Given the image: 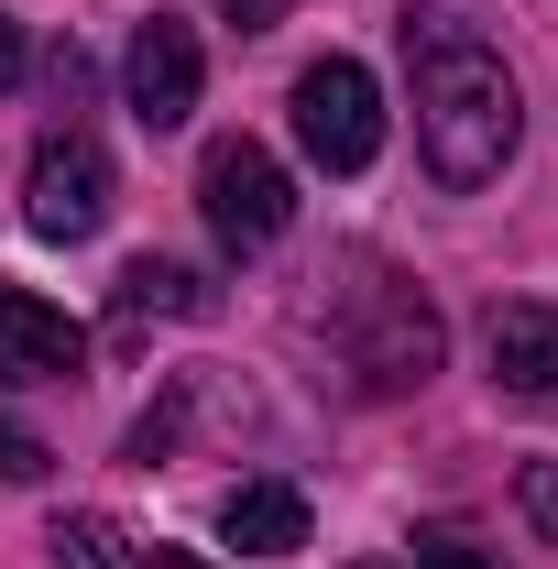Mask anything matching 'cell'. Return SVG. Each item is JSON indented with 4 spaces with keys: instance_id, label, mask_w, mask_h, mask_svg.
Segmentation results:
<instances>
[{
    "instance_id": "obj_1",
    "label": "cell",
    "mask_w": 558,
    "mask_h": 569,
    "mask_svg": "<svg viewBox=\"0 0 558 569\" xmlns=\"http://www.w3.org/2000/svg\"><path fill=\"white\" fill-rule=\"evenodd\" d=\"M406 67H417V153L449 198H482L526 142V99L482 33L460 22H406Z\"/></svg>"
},
{
    "instance_id": "obj_2",
    "label": "cell",
    "mask_w": 558,
    "mask_h": 569,
    "mask_svg": "<svg viewBox=\"0 0 558 569\" xmlns=\"http://www.w3.org/2000/svg\"><path fill=\"white\" fill-rule=\"evenodd\" d=\"M340 318H350V372H361L372 395H406V383L438 372V307H427L417 284L361 274V284L340 296Z\"/></svg>"
},
{
    "instance_id": "obj_3",
    "label": "cell",
    "mask_w": 558,
    "mask_h": 569,
    "mask_svg": "<svg viewBox=\"0 0 558 569\" xmlns=\"http://www.w3.org/2000/svg\"><path fill=\"white\" fill-rule=\"evenodd\" d=\"M198 209H209V230H219V252H275L285 241V219H296V187H285V164L263 153L252 132H230V142H209L198 153Z\"/></svg>"
},
{
    "instance_id": "obj_4",
    "label": "cell",
    "mask_w": 558,
    "mask_h": 569,
    "mask_svg": "<svg viewBox=\"0 0 558 569\" xmlns=\"http://www.w3.org/2000/svg\"><path fill=\"white\" fill-rule=\"evenodd\" d=\"M296 142H307L318 176H361L383 153V88H372L361 56H318L296 77Z\"/></svg>"
},
{
    "instance_id": "obj_5",
    "label": "cell",
    "mask_w": 558,
    "mask_h": 569,
    "mask_svg": "<svg viewBox=\"0 0 558 569\" xmlns=\"http://www.w3.org/2000/svg\"><path fill=\"white\" fill-rule=\"evenodd\" d=\"M110 198H121L110 153H99L88 132H44V153H33V176H22V219H33L44 241H88V230L110 219Z\"/></svg>"
},
{
    "instance_id": "obj_6",
    "label": "cell",
    "mask_w": 558,
    "mask_h": 569,
    "mask_svg": "<svg viewBox=\"0 0 558 569\" xmlns=\"http://www.w3.org/2000/svg\"><path fill=\"white\" fill-rule=\"evenodd\" d=\"M198 33H187V22H165V11H153V22H142L132 33V56H121V88H132V121L142 132H187V121H198Z\"/></svg>"
},
{
    "instance_id": "obj_7",
    "label": "cell",
    "mask_w": 558,
    "mask_h": 569,
    "mask_svg": "<svg viewBox=\"0 0 558 569\" xmlns=\"http://www.w3.org/2000/svg\"><path fill=\"white\" fill-rule=\"evenodd\" d=\"M482 361H492V395L558 406V307L548 296H504L482 318Z\"/></svg>"
},
{
    "instance_id": "obj_8",
    "label": "cell",
    "mask_w": 558,
    "mask_h": 569,
    "mask_svg": "<svg viewBox=\"0 0 558 569\" xmlns=\"http://www.w3.org/2000/svg\"><path fill=\"white\" fill-rule=\"evenodd\" d=\"M0 372H11V383H77V372H88V329H77L67 307L0 284Z\"/></svg>"
},
{
    "instance_id": "obj_9",
    "label": "cell",
    "mask_w": 558,
    "mask_h": 569,
    "mask_svg": "<svg viewBox=\"0 0 558 569\" xmlns=\"http://www.w3.org/2000/svg\"><path fill=\"white\" fill-rule=\"evenodd\" d=\"M219 537L241 559H296L307 548V493L296 482H230L219 493Z\"/></svg>"
},
{
    "instance_id": "obj_10",
    "label": "cell",
    "mask_w": 558,
    "mask_h": 569,
    "mask_svg": "<svg viewBox=\"0 0 558 569\" xmlns=\"http://www.w3.org/2000/svg\"><path fill=\"white\" fill-rule=\"evenodd\" d=\"M110 318L121 329H142V318H209V284L187 274V263H165V252H142L132 274H121V296H110Z\"/></svg>"
},
{
    "instance_id": "obj_11",
    "label": "cell",
    "mask_w": 558,
    "mask_h": 569,
    "mask_svg": "<svg viewBox=\"0 0 558 569\" xmlns=\"http://www.w3.org/2000/svg\"><path fill=\"white\" fill-rule=\"evenodd\" d=\"M56 559L67 569H142V537L121 515H67V526H56Z\"/></svg>"
},
{
    "instance_id": "obj_12",
    "label": "cell",
    "mask_w": 558,
    "mask_h": 569,
    "mask_svg": "<svg viewBox=\"0 0 558 569\" xmlns=\"http://www.w3.org/2000/svg\"><path fill=\"white\" fill-rule=\"evenodd\" d=\"M417 569H504V559H492L482 537H460V526H427V537H417Z\"/></svg>"
},
{
    "instance_id": "obj_13",
    "label": "cell",
    "mask_w": 558,
    "mask_h": 569,
    "mask_svg": "<svg viewBox=\"0 0 558 569\" xmlns=\"http://www.w3.org/2000/svg\"><path fill=\"white\" fill-rule=\"evenodd\" d=\"M515 503H526V526H537V537L558 548V460H537V471L515 482Z\"/></svg>"
},
{
    "instance_id": "obj_14",
    "label": "cell",
    "mask_w": 558,
    "mask_h": 569,
    "mask_svg": "<svg viewBox=\"0 0 558 569\" xmlns=\"http://www.w3.org/2000/svg\"><path fill=\"white\" fill-rule=\"evenodd\" d=\"M0 482H44V438L33 427H0Z\"/></svg>"
},
{
    "instance_id": "obj_15",
    "label": "cell",
    "mask_w": 558,
    "mask_h": 569,
    "mask_svg": "<svg viewBox=\"0 0 558 569\" xmlns=\"http://www.w3.org/2000/svg\"><path fill=\"white\" fill-rule=\"evenodd\" d=\"M219 11H230L241 33H275V22H285V0H219Z\"/></svg>"
},
{
    "instance_id": "obj_16",
    "label": "cell",
    "mask_w": 558,
    "mask_h": 569,
    "mask_svg": "<svg viewBox=\"0 0 558 569\" xmlns=\"http://www.w3.org/2000/svg\"><path fill=\"white\" fill-rule=\"evenodd\" d=\"M0 88H22V22L0 11Z\"/></svg>"
},
{
    "instance_id": "obj_17",
    "label": "cell",
    "mask_w": 558,
    "mask_h": 569,
    "mask_svg": "<svg viewBox=\"0 0 558 569\" xmlns=\"http://www.w3.org/2000/svg\"><path fill=\"white\" fill-rule=\"evenodd\" d=\"M142 569H209V559H187V548H142Z\"/></svg>"
},
{
    "instance_id": "obj_18",
    "label": "cell",
    "mask_w": 558,
    "mask_h": 569,
    "mask_svg": "<svg viewBox=\"0 0 558 569\" xmlns=\"http://www.w3.org/2000/svg\"><path fill=\"white\" fill-rule=\"evenodd\" d=\"M372 569H383V559H372Z\"/></svg>"
}]
</instances>
